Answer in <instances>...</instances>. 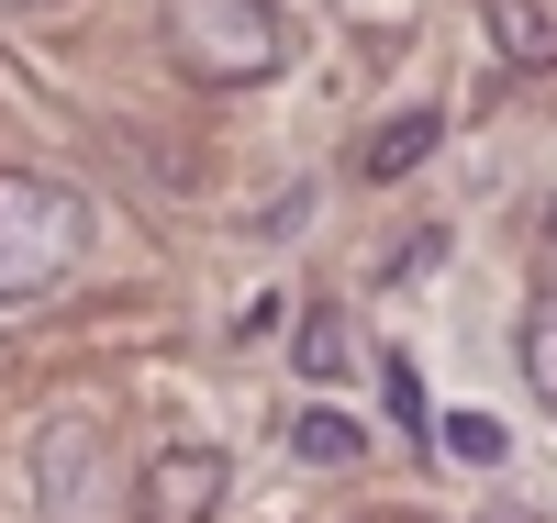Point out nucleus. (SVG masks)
I'll return each mask as SVG.
<instances>
[{
  "instance_id": "1",
  "label": "nucleus",
  "mask_w": 557,
  "mask_h": 523,
  "mask_svg": "<svg viewBox=\"0 0 557 523\" xmlns=\"http://www.w3.org/2000/svg\"><path fill=\"white\" fill-rule=\"evenodd\" d=\"M89 267V201L67 178H34V167H0V301H57L67 278Z\"/></svg>"
},
{
  "instance_id": "2",
  "label": "nucleus",
  "mask_w": 557,
  "mask_h": 523,
  "mask_svg": "<svg viewBox=\"0 0 557 523\" xmlns=\"http://www.w3.org/2000/svg\"><path fill=\"white\" fill-rule=\"evenodd\" d=\"M168 57L190 67V89H257L290 67V23L268 0H168Z\"/></svg>"
},
{
  "instance_id": "3",
  "label": "nucleus",
  "mask_w": 557,
  "mask_h": 523,
  "mask_svg": "<svg viewBox=\"0 0 557 523\" xmlns=\"http://www.w3.org/2000/svg\"><path fill=\"white\" fill-rule=\"evenodd\" d=\"M101 412H45L34 423V512L45 523H112V457H101Z\"/></svg>"
},
{
  "instance_id": "4",
  "label": "nucleus",
  "mask_w": 557,
  "mask_h": 523,
  "mask_svg": "<svg viewBox=\"0 0 557 523\" xmlns=\"http://www.w3.org/2000/svg\"><path fill=\"white\" fill-rule=\"evenodd\" d=\"M223 446H201V435H178V446H157L146 457V480H134V523H212L223 512Z\"/></svg>"
},
{
  "instance_id": "5",
  "label": "nucleus",
  "mask_w": 557,
  "mask_h": 523,
  "mask_svg": "<svg viewBox=\"0 0 557 523\" xmlns=\"http://www.w3.org/2000/svg\"><path fill=\"white\" fill-rule=\"evenodd\" d=\"M480 23H491V45H502L524 78L557 67V12H546V0H480Z\"/></svg>"
},
{
  "instance_id": "6",
  "label": "nucleus",
  "mask_w": 557,
  "mask_h": 523,
  "mask_svg": "<svg viewBox=\"0 0 557 523\" xmlns=\"http://www.w3.org/2000/svg\"><path fill=\"white\" fill-rule=\"evenodd\" d=\"M435 134H446L435 112H391V123H380V134L357 146V178H412V167L435 157Z\"/></svg>"
},
{
  "instance_id": "7",
  "label": "nucleus",
  "mask_w": 557,
  "mask_h": 523,
  "mask_svg": "<svg viewBox=\"0 0 557 523\" xmlns=\"http://www.w3.org/2000/svg\"><path fill=\"white\" fill-rule=\"evenodd\" d=\"M301 378H346L357 368V335H346V312H301V346H290Z\"/></svg>"
},
{
  "instance_id": "8",
  "label": "nucleus",
  "mask_w": 557,
  "mask_h": 523,
  "mask_svg": "<svg viewBox=\"0 0 557 523\" xmlns=\"http://www.w3.org/2000/svg\"><path fill=\"white\" fill-rule=\"evenodd\" d=\"M290 457H301V468H346V457H368V435H357L346 412H301V423H290Z\"/></svg>"
},
{
  "instance_id": "9",
  "label": "nucleus",
  "mask_w": 557,
  "mask_h": 523,
  "mask_svg": "<svg viewBox=\"0 0 557 523\" xmlns=\"http://www.w3.org/2000/svg\"><path fill=\"white\" fill-rule=\"evenodd\" d=\"M513 357H524V378L557 401V301H524V323H513Z\"/></svg>"
},
{
  "instance_id": "10",
  "label": "nucleus",
  "mask_w": 557,
  "mask_h": 523,
  "mask_svg": "<svg viewBox=\"0 0 557 523\" xmlns=\"http://www.w3.org/2000/svg\"><path fill=\"white\" fill-rule=\"evenodd\" d=\"M502 446H513V435H502L491 412H457V423H446V457H457V468H502Z\"/></svg>"
},
{
  "instance_id": "11",
  "label": "nucleus",
  "mask_w": 557,
  "mask_h": 523,
  "mask_svg": "<svg viewBox=\"0 0 557 523\" xmlns=\"http://www.w3.org/2000/svg\"><path fill=\"white\" fill-rule=\"evenodd\" d=\"M0 12H45V0H0Z\"/></svg>"
}]
</instances>
